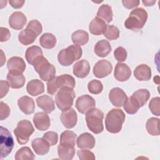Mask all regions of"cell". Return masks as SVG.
Wrapping results in <instances>:
<instances>
[{
    "label": "cell",
    "instance_id": "1",
    "mask_svg": "<svg viewBox=\"0 0 160 160\" xmlns=\"http://www.w3.org/2000/svg\"><path fill=\"white\" fill-rule=\"evenodd\" d=\"M125 118V114L122 109H112L108 112L105 118L106 130L111 133H118L122 129Z\"/></svg>",
    "mask_w": 160,
    "mask_h": 160
},
{
    "label": "cell",
    "instance_id": "2",
    "mask_svg": "<svg viewBox=\"0 0 160 160\" xmlns=\"http://www.w3.org/2000/svg\"><path fill=\"white\" fill-rule=\"evenodd\" d=\"M148 12L141 8L133 9L129 17L124 22V26L132 31H138L142 29L148 19Z\"/></svg>",
    "mask_w": 160,
    "mask_h": 160
},
{
    "label": "cell",
    "instance_id": "3",
    "mask_svg": "<svg viewBox=\"0 0 160 160\" xmlns=\"http://www.w3.org/2000/svg\"><path fill=\"white\" fill-rule=\"evenodd\" d=\"M82 54V48L80 46L70 45L65 49H61L58 54L59 63L63 66H69L75 61L79 59Z\"/></svg>",
    "mask_w": 160,
    "mask_h": 160
},
{
    "label": "cell",
    "instance_id": "4",
    "mask_svg": "<svg viewBox=\"0 0 160 160\" xmlns=\"http://www.w3.org/2000/svg\"><path fill=\"white\" fill-rule=\"evenodd\" d=\"M32 66L42 80L49 81L55 77L56 72L55 67L43 56L36 59Z\"/></svg>",
    "mask_w": 160,
    "mask_h": 160
},
{
    "label": "cell",
    "instance_id": "5",
    "mask_svg": "<svg viewBox=\"0 0 160 160\" xmlns=\"http://www.w3.org/2000/svg\"><path fill=\"white\" fill-rule=\"evenodd\" d=\"M104 113L98 108H94L86 113V121L89 129L94 134H99L104 130L102 120Z\"/></svg>",
    "mask_w": 160,
    "mask_h": 160
},
{
    "label": "cell",
    "instance_id": "6",
    "mask_svg": "<svg viewBox=\"0 0 160 160\" xmlns=\"http://www.w3.org/2000/svg\"><path fill=\"white\" fill-rule=\"evenodd\" d=\"M75 96L73 89L67 87L61 88L55 96L56 104L61 111H66L71 108Z\"/></svg>",
    "mask_w": 160,
    "mask_h": 160
},
{
    "label": "cell",
    "instance_id": "7",
    "mask_svg": "<svg viewBox=\"0 0 160 160\" xmlns=\"http://www.w3.org/2000/svg\"><path fill=\"white\" fill-rule=\"evenodd\" d=\"M34 131V128L31 122L26 119H22L18 122L16 128L14 129V133L16 137L18 142L20 144H26L29 137Z\"/></svg>",
    "mask_w": 160,
    "mask_h": 160
},
{
    "label": "cell",
    "instance_id": "8",
    "mask_svg": "<svg viewBox=\"0 0 160 160\" xmlns=\"http://www.w3.org/2000/svg\"><path fill=\"white\" fill-rule=\"evenodd\" d=\"M0 131V158L3 159L11 152L14 142L11 132L7 128L1 126Z\"/></svg>",
    "mask_w": 160,
    "mask_h": 160
},
{
    "label": "cell",
    "instance_id": "9",
    "mask_svg": "<svg viewBox=\"0 0 160 160\" xmlns=\"http://www.w3.org/2000/svg\"><path fill=\"white\" fill-rule=\"evenodd\" d=\"M75 106L80 113L86 114L88 111L95 108L96 101L92 96L85 94L78 98Z\"/></svg>",
    "mask_w": 160,
    "mask_h": 160
},
{
    "label": "cell",
    "instance_id": "10",
    "mask_svg": "<svg viewBox=\"0 0 160 160\" xmlns=\"http://www.w3.org/2000/svg\"><path fill=\"white\" fill-rule=\"evenodd\" d=\"M112 70V64L105 59L98 61L93 67V74L98 78H103L110 74Z\"/></svg>",
    "mask_w": 160,
    "mask_h": 160
},
{
    "label": "cell",
    "instance_id": "11",
    "mask_svg": "<svg viewBox=\"0 0 160 160\" xmlns=\"http://www.w3.org/2000/svg\"><path fill=\"white\" fill-rule=\"evenodd\" d=\"M127 99L125 92L119 88H114L109 92V99L114 106L122 107Z\"/></svg>",
    "mask_w": 160,
    "mask_h": 160
},
{
    "label": "cell",
    "instance_id": "12",
    "mask_svg": "<svg viewBox=\"0 0 160 160\" xmlns=\"http://www.w3.org/2000/svg\"><path fill=\"white\" fill-rule=\"evenodd\" d=\"M60 119L66 128H72L76 125L78 122L77 113L73 108H70L62 112L60 116Z\"/></svg>",
    "mask_w": 160,
    "mask_h": 160
},
{
    "label": "cell",
    "instance_id": "13",
    "mask_svg": "<svg viewBox=\"0 0 160 160\" xmlns=\"http://www.w3.org/2000/svg\"><path fill=\"white\" fill-rule=\"evenodd\" d=\"M7 67L9 72L13 74H22L26 69V63L22 58L13 56L8 59Z\"/></svg>",
    "mask_w": 160,
    "mask_h": 160
},
{
    "label": "cell",
    "instance_id": "14",
    "mask_svg": "<svg viewBox=\"0 0 160 160\" xmlns=\"http://www.w3.org/2000/svg\"><path fill=\"white\" fill-rule=\"evenodd\" d=\"M32 121L36 128L41 131L48 129L51 125L50 118L44 112L36 113L33 117Z\"/></svg>",
    "mask_w": 160,
    "mask_h": 160
},
{
    "label": "cell",
    "instance_id": "15",
    "mask_svg": "<svg viewBox=\"0 0 160 160\" xmlns=\"http://www.w3.org/2000/svg\"><path fill=\"white\" fill-rule=\"evenodd\" d=\"M26 16L21 11L14 12L9 18V26L15 30L22 29L26 25Z\"/></svg>",
    "mask_w": 160,
    "mask_h": 160
},
{
    "label": "cell",
    "instance_id": "16",
    "mask_svg": "<svg viewBox=\"0 0 160 160\" xmlns=\"http://www.w3.org/2000/svg\"><path fill=\"white\" fill-rule=\"evenodd\" d=\"M114 76L115 79L118 81H126L131 76V69L126 64L118 62L115 66Z\"/></svg>",
    "mask_w": 160,
    "mask_h": 160
},
{
    "label": "cell",
    "instance_id": "17",
    "mask_svg": "<svg viewBox=\"0 0 160 160\" xmlns=\"http://www.w3.org/2000/svg\"><path fill=\"white\" fill-rule=\"evenodd\" d=\"M18 105L20 110L25 114H31L35 109V103L32 98L24 96L21 97L18 101Z\"/></svg>",
    "mask_w": 160,
    "mask_h": 160
},
{
    "label": "cell",
    "instance_id": "18",
    "mask_svg": "<svg viewBox=\"0 0 160 160\" xmlns=\"http://www.w3.org/2000/svg\"><path fill=\"white\" fill-rule=\"evenodd\" d=\"M36 101L38 107L46 113H51L55 109L54 100L48 95H42L37 98Z\"/></svg>",
    "mask_w": 160,
    "mask_h": 160
},
{
    "label": "cell",
    "instance_id": "19",
    "mask_svg": "<svg viewBox=\"0 0 160 160\" xmlns=\"http://www.w3.org/2000/svg\"><path fill=\"white\" fill-rule=\"evenodd\" d=\"M90 65L85 59L80 60L73 65V74L79 78H84L89 73Z\"/></svg>",
    "mask_w": 160,
    "mask_h": 160
},
{
    "label": "cell",
    "instance_id": "20",
    "mask_svg": "<svg viewBox=\"0 0 160 160\" xmlns=\"http://www.w3.org/2000/svg\"><path fill=\"white\" fill-rule=\"evenodd\" d=\"M96 143L94 137L89 132H84L79 135L77 139V146L81 149H92Z\"/></svg>",
    "mask_w": 160,
    "mask_h": 160
},
{
    "label": "cell",
    "instance_id": "21",
    "mask_svg": "<svg viewBox=\"0 0 160 160\" xmlns=\"http://www.w3.org/2000/svg\"><path fill=\"white\" fill-rule=\"evenodd\" d=\"M31 146L34 152L38 155H45L49 151L50 145L44 138H35L31 142Z\"/></svg>",
    "mask_w": 160,
    "mask_h": 160
},
{
    "label": "cell",
    "instance_id": "22",
    "mask_svg": "<svg viewBox=\"0 0 160 160\" xmlns=\"http://www.w3.org/2000/svg\"><path fill=\"white\" fill-rule=\"evenodd\" d=\"M134 75L138 81H147L151 78V69L147 64H141L135 68Z\"/></svg>",
    "mask_w": 160,
    "mask_h": 160
},
{
    "label": "cell",
    "instance_id": "23",
    "mask_svg": "<svg viewBox=\"0 0 160 160\" xmlns=\"http://www.w3.org/2000/svg\"><path fill=\"white\" fill-rule=\"evenodd\" d=\"M6 79L9 86L12 89H19L24 86L26 78L22 74H13L8 72Z\"/></svg>",
    "mask_w": 160,
    "mask_h": 160
},
{
    "label": "cell",
    "instance_id": "24",
    "mask_svg": "<svg viewBox=\"0 0 160 160\" xmlns=\"http://www.w3.org/2000/svg\"><path fill=\"white\" fill-rule=\"evenodd\" d=\"M26 90L28 94L32 96H36L44 92V85L39 79H32L28 82Z\"/></svg>",
    "mask_w": 160,
    "mask_h": 160
},
{
    "label": "cell",
    "instance_id": "25",
    "mask_svg": "<svg viewBox=\"0 0 160 160\" xmlns=\"http://www.w3.org/2000/svg\"><path fill=\"white\" fill-rule=\"evenodd\" d=\"M106 26V22L103 20L96 17L89 23V30L92 34L99 36L104 33Z\"/></svg>",
    "mask_w": 160,
    "mask_h": 160
},
{
    "label": "cell",
    "instance_id": "26",
    "mask_svg": "<svg viewBox=\"0 0 160 160\" xmlns=\"http://www.w3.org/2000/svg\"><path fill=\"white\" fill-rule=\"evenodd\" d=\"M94 53L99 57L104 58L111 51V46L109 42L105 39H101L96 42L94 48Z\"/></svg>",
    "mask_w": 160,
    "mask_h": 160
},
{
    "label": "cell",
    "instance_id": "27",
    "mask_svg": "<svg viewBox=\"0 0 160 160\" xmlns=\"http://www.w3.org/2000/svg\"><path fill=\"white\" fill-rule=\"evenodd\" d=\"M38 36L32 29L26 28L25 29L21 31L18 35L19 41L23 45H29L34 42Z\"/></svg>",
    "mask_w": 160,
    "mask_h": 160
},
{
    "label": "cell",
    "instance_id": "28",
    "mask_svg": "<svg viewBox=\"0 0 160 160\" xmlns=\"http://www.w3.org/2000/svg\"><path fill=\"white\" fill-rule=\"evenodd\" d=\"M77 138V134L71 131H65L61 133L60 136V143L59 144L63 146L67 147H74L76 144V141Z\"/></svg>",
    "mask_w": 160,
    "mask_h": 160
},
{
    "label": "cell",
    "instance_id": "29",
    "mask_svg": "<svg viewBox=\"0 0 160 160\" xmlns=\"http://www.w3.org/2000/svg\"><path fill=\"white\" fill-rule=\"evenodd\" d=\"M96 17L101 19L105 22L109 23L112 20L113 13L111 7L108 4L101 5L97 12Z\"/></svg>",
    "mask_w": 160,
    "mask_h": 160
},
{
    "label": "cell",
    "instance_id": "30",
    "mask_svg": "<svg viewBox=\"0 0 160 160\" xmlns=\"http://www.w3.org/2000/svg\"><path fill=\"white\" fill-rule=\"evenodd\" d=\"M42 56H43L42 51L40 47L38 46H30L26 51V59L31 65H32L34 61Z\"/></svg>",
    "mask_w": 160,
    "mask_h": 160
},
{
    "label": "cell",
    "instance_id": "31",
    "mask_svg": "<svg viewBox=\"0 0 160 160\" xmlns=\"http://www.w3.org/2000/svg\"><path fill=\"white\" fill-rule=\"evenodd\" d=\"M56 81L58 88L67 87L74 89L75 87V79L69 74H62L59 76H56Z\"/></svg>",
    "mask_w": 160,
    "mask_h": 160
},
{
    "label": "cell",
    "instance_id": "32",
    "mask_svg": "<svg viewBox=\"0 0 160 160\" xmlns=\"http://www.w3.org/2000/svg\"><path fill=\"white\" fill-rule=\"evenodd\" d=\"M56 38L55 36L49 32L44 33L39 39L40 45L45 49H52L55 47L56 44Z\"/></svg>",
    "mask_w": 160,
    "mask_h": 160
},
{
    "label": "cell",
    "instance_id": "33",
    "mask_svg": "<svg viewBox=\"0 0 160 160\" xmlns=\"http://www.w3.org/2000/svg\"><path fill=\"white\" fill-rule=\"evenodd\" d=\"M72 42L78 46L85 45L89 41V34L84 30H77L71 35Z\"/></svg>",
    "mask_w": 160,
    "mask_h": 160
},
{
    "label": "cell",
    "instance_id": "34",
    "mask_svg": "<svg viewBox=\"0 0 160 160\" xmlns=\"http://www.w3.org/2000/svg\"><path fill=\"white\" fill-rule=\"evenodd\" d=\"M138 102L139 107H142L149 100L150 92L146 89H140L135 91L131 96Z\"/></svg>",
    "mask_w": 160,
    "mask_h": 160
},
{
    "label": "cell",
    "instance_id": "35",
    "mask_svg": "<svg viewBox=\"0 0 160 160\" xmlns=\"http://www.w3.org/2000/svg\"><path fill=\"white\" fill-rule=\"evenodd\" d=\"M58 154L59 158L61 159L71 160L75 154L74 147H67L59 144L58 146Z\"/></svg>",
    "mask_w": 160,
    "mask_h": 160
},
{
    "label": "cell",
    "instance_id": "36",
    "mask_svg": "<svg viewBox=\"0 0 160 160\" xmlns=\"http://www.w3.org/2000/svg\"><path fill=\"white\" fill-rule=\"evenodd\" d=\"M159 125V118H151L148 119L146 124V128L148 132L151 136H159L160 134Z\"/></svg>",
    "mask_w": 160,
    "mask_h": 160
},
{
    "label": "cell",
    "instance_id": "37",
    "mask_svg": "<svg viewBox=\"0 0 160 160\" xmlns=\"http://www.w3.org/2000/svg\"><path fill=\"white\" fill-rule=\"evenodd\" d=\"M14 158L16 160H32L34 159V154L29 147L25 146L20 148L16 152Z\"/></svg>",
    "mask_w": 160,
    "mask_h": 160
},
{
    "label": "cell",
    "instance_id": "38",
    "mask_svg": "<svg viewBox=\"0 0 160 160\" xmlns=\"http://www.w3.org/2000/svg\"><path fill=\"white\" fill-rule=\"evenodd\" d=\"M122 106L124 107L125 111L129 114H134L140 108L138 102L132 96L128 98Z\"/></svg>",
    "mask_w": 160,
    "mask_h": 160
},
{
    "label": "cell",
    "instance_id": "39",
    "mask_svg": "<svg viewBox=\"0 0 160 160\" xmlns=\"http://www.w3.org/2000/svg\"><path fill=\"white\" fill-rule=\"evenodd\" d=\"M119 29L113 25H107L106 29L103 33L105 38L110 41L116 40L119 37Z\"/></svg>",
    "mask_w": 160,
    "mask_h": 160
},
{
    "label": "cell",
    "instance_id": "40",
    "mask_svg": "<svg viewBox=\"0 0 160 160\" xmlns=\"http://www.w3.org/2000/svg\"><path fill=\"white\" fill-rule=\"evenodd\" d=\"M88 89L90 93L93 94H99L103 89V85L100 81L93 79L88 83Z\"/></svg>",
    "mask_w": 160,
    "mask_h": 160
},
{
    "label": "cell",
    "instance_id": "41",
    "mask_svg": "<svg viewBox=\"0 0 160 160\" xmlns=\"http://www.w3.org/2000/svg\"><path fill=\"white\" fill-rule=\"evenodd\" d=\"M149 108L151 112L155 116H160V98L155 97L151 99L149 103Z\"/></svg>",
    "mask_w": 160,
    "mask_h": 160
},
{
    "label": "cell",
    "instance_id": "42",
    "mask_svg": "<svg viewBox=\"0 0 160 160\" xmlns=\"http://www.w3.org/2000/svg\"><path fill=\"white\" fill-rule=\"evenodd\" d=\"M77 155L81 160H94L96 159L94 153L86 149L78 150Z\"/></svg>",
    "mask_w": 160,
    "mask_h": 160
},
{
    "label": "cell",
    "instance_id": "43",
    "mask_svg": "<svg viewBox=\"0 0 160 160\" xmlns=\"http://www.w3.org/2000/svg\"><path fill=\"white\" fill-rule=\"evenodd\" d=\"M46 140L50 146H54L58 141V134L54 131H48L45 132L42 136Z\"/></svg>",
    "mask_w": 160,
    "mask_h": 160
},
{
    "label": "cell",
    "instance_id": "44",
    "mask_svg": "<svg viewBox=\"0 0 160 160\" xmlns=\"http://www.w3.org/2000/svg\"><path fill=\"white\" fill-rule=\"evenodd\" d=\"M114 56L115 59L119 61V62H123L126 61L127 58V51L126 50L121 46L118 47L114 51Z\"/></svg>",
    "mask_w": 160,
    "mask_h": 160
},
{
    "label": "cell",
    "instance_id": "45",
    "mask_svg": "<svg viewBox=\"0 0 160 160\" xmlns=\"http://www.w3.org/2000/svg\"><path fill=\"white\" fill-rule=\"evenodd\" d=\"M26 27L34 31L38 36H39L42 31V26L41 23L36 19L30 21Z\"/></svg>",
    "mask_w": 160,
    "mask_h": 160
},
{
    "label": "cell",
    "instance_id": "46",
    "mask_svg": "<svg viewBox=\"0 0 160 160\" xmlns=\"http://www.w3.org/2000/svg\"><path fill=\"white\" fill-rule=\"evenodd\" d=\"M58 87L56 84V76L51 80L48 81L47 82V92L51 95H54L58 89Z\"/></svg>",
    "mask_w": 160,
    "mask_h": 160
},
{
    "label": "cell",
    "instance_id": "47",
    "mask_svg": "<svg viewBox=\"0 0 160 160\" xmlns=\"http://www.w3.org/2000/svg\"><path fill=\"white\" fill-rule=\"evenodd\" d=\"M1 114H0V119L1 121H2L5 119H6L9 114H10V108L9 106L4 103L2 101H1Z\"/></svg>",
    "mask_w": 160,
    "mask_h": 160
},
{
    "label": "cell",
    "instance_id": "48",
    "mask_svg": "<svg viewBox=\"0 0 160 160\" xmlns=\"http://www.w3.org/2000/svg\"><path fill=\"white\" fill-rule=\"evenodd\" d=\"M123 6L126 9H132L139 6L140 1L138 0H122Z\"/></svg>",
    "mask_w": 160,
    "mask_h": 160
},
{
    "label": "cell",
    "instance_id": "49",
    "mask_svg": "<svg viewBox=\"0 0 160 160\" xmlns=\"http://www.w3.org/2000/svg\"><path fill=\"white\" fill-rule=\"evenodd\" d=\"M1 42H6L9 40L11 37V33L9 29L6 28L1 27Z\"/></svg>",
    "mask_w": 160,
    "mask_h": 160
},
{
    "label": "cell",
    "instance_id": "50",
    "mask_svg": "<svg viewBox=\"0 0 160 160\" xmlns=\"http://www.w3.org/2000/svg\"><path fill=\"white\" fill-rule=\"evenodd\" d=\"M0 84H1V98H2L4 96H5L7 93L9 91V84L8 82V81H5L4 80H1L0 81Z\"/></svg>",
    "mask_w": 160,
    "mask_h": 160
},
{
    "label": "cell",
    "instance_id": "51",
    "mask_svg": "<svg viewBox=\"0 0 160 160\" xmlns=\"http://www.w3.org/2000/svg\"><path fill=\"white\" fill-rule=\"evenodd\" d=\"M10 5L15 9H19L22 7L25 1H20V0H10L9 1Z\"/></svg>",
    "mask_w": 160,
    "mask_h": 160
},
{
    "label": "cell",
    "instance_id": "52",
    "mask_svg": "<svg viewBox=\"0 0 160 160\" xmlns=\"http://www.w3.org/2000/svg\"><path fill=\"white\" fill-rule=\"evenodd\" d=\"M142 3L144 4L146 6H153L154 4L156 3V1H142Z\"/></svg>",
    "mask_w": 160,
    "mask_h": 160
},
{
    "label": "cell",
    "instance_id": "53",
    "mask_svg": "<svg viewBox=\"0 0 160 160\" xmlns=\"http://www.w3.org/2000/svg\"><path fill=\"white\" fill-rule=\"evenodd\" d=\"M1 66H3V64H4V62H6V59H2V57L4 56V52H3V51H2V50H1Z\"/></svg>",
    "mask_w": 160,
    "mask_h": 160
}]
</instances>
